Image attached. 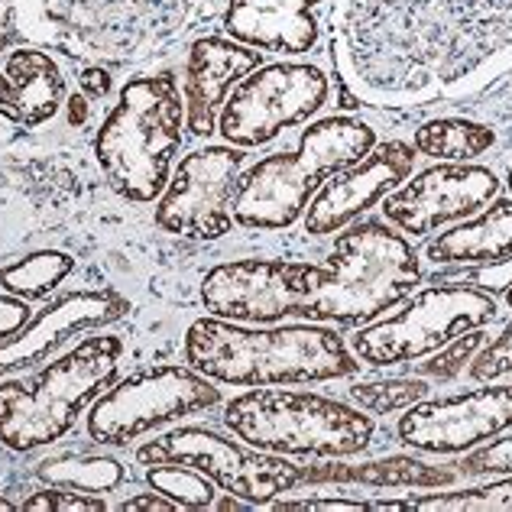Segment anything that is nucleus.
Returning <instances> with one entry per match:
<instances>
[{
    "label": "nucleus",
    "instance_id": "1",
    "mask_svg": "<svg viewBox=\"0 0 512 512\" xmlns=\"http://www.w3.org/2000/svg\"><path fill=\"white\" fill-rule=\"evenodd\" d=\"M185 363L208 380L227 386H289L325 383L360 370L334 328L279 325L244 328L227 318H198L185 331Z\"/></svg>",
    "mask_w": 512,
    "mask_h": 512
},
{
    "label": "nucleus",
    "instance_id": "2",
    "mask_svg": "<svg viewBox=\"0 0 512 512\" xmlns=\"http://www.w3.org/2000/svg\"><path fill=\"white\" fill-rule=\"evenodd\" d=\"M376 146V130L357 117H325L308 127L295 150L250 166L234 188V221L250 231H286L334 172L360 163Z\"/></svg>",
    "mask_w": 512,
    "mask_h": 512
},
{
    "label": "nucleus",
    "instance_id": "3",
    "mask_svg": "<svg viewBox=\"0 0 512 512\" xmlns=\"http://www.w3.org/2000/svg\"><path fill=\"white\" fill-rule=\"evenodd\" d=\"M419 279V253L406 237L386 221H354L338 231L328 263L321 266L318 286L299 318L315 325L331 321L344 328L367 325L409 299Z\"/></svg>",
    "mask_w": 512,
    "mask_h": 512
},
{
    "label": "nucleus",
    "instance_id": "4",
    "mask_svg": "<svg viewBox=\"0 0 512 512\" xmlns=\"http://www.w3.org/2000/svg\"><path fill=\"white\" fill-rule=\"evenodd\" d=\"M185 98L169 72L133 78L104 117L94 156L107 185L133 205H150L169 185L172 156L182 146Z\"/></svg>",
    "mask_w": 512,
    "mask_h": 512
},
{
    "label": "nucleus",
    "instance_id": "5",
    "mask_svg": "<svg viewBox=\"0 0 512 512\" xmlns=\"http://www.w3.org/2000/svg\"><path fill=\"white\" fill-rule=\"evenodd\" d=\"M120 357L117 334H94L33 380L0 383V441L10 451H36L69 435L88 402L114 383Z\"/></svg>",
    "mask_w": 512,
    "mask_h": 512
},
{
    "label": "nucleus",
    "instance_id": "6",
    "mask_svg": "<svg viewBox=\"0 0 512 512\" xmlns=\"http://www.w3.org/2000/svg\"><path fill=\"white\" fill-rule=\"evenodd\" d=\"M224 425L244 444L269 454L350 457L370 448L373 419L308 389L253 386L224 406Z\"/></svg>",
    "mask_w": 512,
    "mask_h": 512
},
{
    "label": "nucleus",
    "instance_id": "7",
    "mask_svg": "<svg viewBox=\"0 0 512 512\" xmlns=\"http://www.w3.org/2000/svg\"><path fill=\"white\" fill-rule=\"evenodd\" d=\"M496 299L470 286H428L402 312L354 334V357L367 367H402L431 357L457 334L496 321Z\"/></svg>",
    "mask_w": 512,
    "mask_h": 512
},
{
    "label": "nucleus",
    "instance_id": "8",
    "mask_svg": "<svg viewBox=\"0 0 512 512\" xmlns=\"http://www.w3.org/2000/svg\"><path fill=\"white\" fill-rule=\"evenodd\" d=\"M218 402L221 393L208 376H201L192 367L166 363V367L133 373L124 383H117L94 399L88 415V435L107 444V448H124L146 431L208 412Z\"/></svg>",
    "mask_w": 512,
    "mask_h": 512
},
{
    "label": "nucleus",
    "instance_id": "9",
    "mask_svg": "<svg viewBox=\"0 0 512 512\" xmlns=\"http://www.w3.org/2000/svg\"><path fill=\"white\" fill-rule=\"evenodd\" d=\"M328 94V75L312 62L263 65L234 85L218 114V130L231 146L253 150L276 140L282 130L315 117L325 107Z\"/></svg>",
    "mask_w": 512,
    "mask_h": 512
},
{
    "label": "nucleus",
    "instance_id": "10",
    "mask_svg": "<svg viewBox=\"0 0 512 512\" xmlns=\"http://www.w3.org/2000/svg\"><path fill=\"white\" fill-rule=\"evenodd\" d=\"M143 464H185L211 477L221 490L250 506H263L276 500L279 493H289L305 480V467L286 461L282 454L244 448L237 441L221 438L208 428H175L163 438L146 441L137 451Z\"/></svg>",
    "mask_w": 512,
    "mask_h": 512
},
{
    "label": "nucleus",
    "instance_id": "11",
    "mask_svg": "<svg viewBox=\"0 0 512 512\" xmlns=\"http://www.w3.org/2000/svg\"><path fill=\"white\" fill-rule=\"evenodd\" d=\"M321 279L318 263L299 260H231L201 282V305L214 318L240 325H276L299 318Z\"/></svg>",
    "mask_w": 512,
    "mask_h": 512
},
{
    "label": "nucleus",
    "instance_id": "12",
    "mask_svg": "<svg viewBox=\"0 0 512 512\" xmlns=\"http://www.w3.org/2000/svg\"><path fill=\"white\" fill-rule=\"evenodd\" d=\"M244 159V150L231 143L188 153L159 195L153 214L159 231L185 240H221L231 234L234 188Z\"/></svg>",
    "mask_w": 512,
    "mask_h": 512
},
{
    "label": "nucleus",
    "instance_id": "13",
    "mask_svg": "<svg viewBox=\"0 0 512 512\" xmlns=\"http://www.w3.org/2000/svg\"><path fill=\"white\" fill-rule=\"evenodd\" d=\"M512 428V383L422 399L396 425L399 444L425 454H464Z\"/></svg>",
    "mask_w": 512,
    "mask_h": 512
},
{
    "label": "nucleus",
    "instance_id": "14",
    "mask_svg": "<svg viewBox=\"0 0 512 512\" xmlns=\"http://www.w3.org/2000/svg\"><path fill=\"white\" fill-rule=\"evenodd\" d=\"M500 195V179L487 166L444 163L415 175L412 182L393 188L380 211L409 237H428L451 221H467Z\"/></svg>",
    "mask_w": 512,
    "mask_h": 512
},
{
    "label": "nucleus",
    "instance_id": "15",
    "mask_svg": "<svg viewBox=\"0 0 512 512\" xmlns=\"http://www.w3.org/2000/svg\"><path fill=\"white\" fill-rule=\"evenodd\" d=\"M415 166V146L406 140H386L383 146H373L370 156L360 163L334 172L331 179L315 192V198L305 208V234L328 237L354 224L360 214H367L373 205L399 188V182L409 179Z\"/></svg>",
    "mask_w": 512,
    "mask_h": 512
},
{
    "label": "nucleus",
    "instance_id": "16",
    "mask_svg": "<svg viewBox=\"0 0 512 512\" xmlns=\"http://www.w3.org/2000/svg\"><path fill=\"white\" fill-rule=\"evenodd\" d=\"M263 65V52L250 49L237 39L205 36L188 49L185 65V120L192 137H211L218 130V111L240 78H247Z\"/></svg>",
    "mask_w": 512,
    "mask_h": 512
},
{
    "label": "nucleus",
    "instance_id": "17",
    "mask_svg": "<svg viewBox=\"0 0 512 512\" xmlns=\"http://www.w3.org/2000/svg\"><path fill=\"white\" fill-rule=\"evenodd\" d=\"M328 0H227L224 30L260 52L302 56L318 43V7Z\"/></svg>",
    "mask_w": 512,
    "mask_h": 512
},
{
    "label": "nucleus",
    "instance_id": "18",
    "mask_svg": "<svg viewBox=\"0 0 512 512\" xmlns=\"http://www.w3.org/2000/svg\"><path fill=\"white\" fill-rule=\"evenodd\" d=\"M65 98V78L52 56L39 49L10 52L0 75V117L20 127H39L56 117Z\"/></svg>",
    "mask_w": 512,
    "mask_h": 512
},
{
    "label": "nucleus",
    "instance_id": "19",
    "mask_svg": "<svg viewBox=\"0 0 512 512\" xmlns=\"http://www.w3.org/2000/svg\"><path fill=\"white\" fill-rule=\"evenodd\" d=\"M111 305L117 302L111 295H101V292H78V295H69V299H59L36 321H30L20 334L0 341V373L33 367L39 357H46L52 347L65 341V334L98 325L101 318L114 315V312H107Z\"/></svg>",
    "mask_w": 512,
    "mask_h": 512
},
{
    "label": "nucleus",
    "instance_id": "20",
    "mask_svg": "<svg viewBox=\"0 0 512 512\" xmlns=\"http://www.w3.org/2000/svg\"><path fill=\"white\" fill-rule=\"evenodd\" d=\"M435 266H503L512 263V198H493L474 218L438 234L425 247Z\"/></svg>",
    "mask_w": 512,
    "mask_h": 512
},
{
    "label": "nucleus",
    "instance_id": "21",
    "mask_svg": "<svg viewBox=\"0 0 512 512\" xmlns=\"http://www.w3.org/2000/svg\"><path fill=\"white\" fill-rule=\"evenodd\" d=\"M305 480L370 483V487H448V483H454V470L428 467L422 461H412V457H389V461H370V464H321L315 470L305 467Z\"/></svg>",
    "mask_w": 512,
    "mask_h": 512
},
{
    "label": "nucleus",
    "instance_id": "22",
    "mask_svg": "<svg viewBox=\"0 0 512 512\" xmlns=\"http://www.w3.org/2000/svg\"><path fill=\"white\" fill-rule=\"evenodd\" d=\"M415 153L444 159V163H470L496 146V133L487 124L467 117H438L428 120L412 137Z\"/></svg>",
    "mask_w": 512,
    "mask_h": 512
},
{
    "label": "nucleus",
    "instance_id": "23",
    "mask_svg": "<svg viewBox=\"0 0 512 512\" xmlns=\"http://www.w3.org/2000/svg\"><path fill=\"white\" fill-rule=\"evenodd\" d=\"M75 269V260L69 253H56V250H39L26 260H17L0 269V286L10 295H20V299H46V295L59 286V282Z\"/></svg>",
    "mask_w": 512,
    "mask_h": 512
},
{
    "label": "nucleus",
    "instance_id": "24",
    "mask_svg": "<svg viewBox=\"0 0 512 512\" xmlns=\"http://www.w3.org/2000/svg\"><path fill=\"white\" fill-rule=\"evenodd\" d=\"M39 477L49 487H69L82 493H107L124 483V467L114 457H56L39 464Z\"/></svg>",
    "mask_w": 512,
    "mask_h": 512
},
{
    "label": "nucleus",
    "instance_id": "25",
    "mask_svg": "<svg viewBox=\"0 0 512 512\" xmlns=\"http://www.w3.org/2000/svg\"><path fill=\"white\" fill-rule=\"evenodd\" d=\"M146 483H150L156 493L169 496L179 509L214 506V480L195 467L159 461V464H150V470H146Z\"/></svg>",
    "mask_w": 512,
    "mask_h": 512
},
{
    "label": "nucleus",
    "instance_id": "26",
    "mask_svg": "<svg viewBox=\"0 0 512 512\" xmlns=\"http://www.w3.org/2000/svg\"><path fill=\"white\" fill-rule=\"evenodd\" d=\"M428 393H431V386L425 380H419V376H409V380H380V383L350 386V399L373 415L402 412V409L415 406V402L428 399Z\"/></svg>",
    "mask_w": 512,
    "mask_h": 512
},
{
    "label": "nucleus",
    "instance_id": "27",
    "mask_svg": "<svg viewBox=\"0 0 512 512\" xmlns=\"http://www.w3.org/2000/svg\"><path fill=\"white\" fill-rule=\"evenodd\" d=\"M490 341V334L487 328H474V331H464V334H457L454 341H448L444 347H438L435 354H431V360L425 363H415L412 373L415 376H428V380H454L457 373H464V367L470 360H474V354Z\"/></svg>",
    "mask_w": 512,
    "mask_h": 512
},
{
    "label": "nucleus",
    "instance_id": "28",
    "mask_svg": "<svg viewBox=\"0 0 512 512\" xmlns=\"http://www.w3.org/2000/svg\"><path fill=\"white\" fill-rule=\"evenodd\" d=\"M412 509H512V474L506 480L487 483V487L422 496V500H412Z\"/></svg>",
    "mask_w": 512,
    "mask_h": 512
},
{
    "label": "nucleus",
    "instance_id": "29",
    "mask_svg": "<svg viewBox=\"0 0 512 512\" xmlns=\"http://www.w3.org/2000/svg\"><path fill=\"white\" fill-rule=\"evenodd\" d=\"M23 509L26 512H101L107 506L101 496L69 490V487H49L33 493L30 500H23Z\"/></svg>",
    "mask_w": 512,
    "mask_h": 512
},
{
    "label": "nucleus",
    "instance_id": "30",
    "mask_svg": "<svg viewBox=\"0 0 512 512\" xmlns=\"http://www.w3.org/2000/svg\"><path fill=\"white\" fill-rule=\"evenodd\" d=\"M464 477H509L512 474V435L483 444V448L470 451L461 464H454Z\"/></svg>",
    "mask_w": 512,
    "mask_h": 512
},
{
    "label": "nucleus",
    "instance_id": "31",
    "mask_svg": "<svg viewBox=\"0 0 512 512\" xmlns=\"http://www.w3.org/2000/svg\"><path fill=\"white\" fill-rule=\"evenodd\" d=\"M512 373V325H506L493 341L480 347V354L470 363V376L477 383H490L500 380V376Z\"/></svg>",
    "mask_w": 512,
    "mask_h": 512
},
{
    "label": "nucleus",
    "instance_id": "32",
    "mask_svg": "<svg viewBox=\"0 0 512 512\" xmlns=\"http://www.w3.org/2000/svg\"><path fill=\"white\" fill-rule=\"evenodd\" d=\"M33 321V308L26 305V299L20 295H0V341L13 338V334H20L26 325Z\"/></svg>",
    "mask_w": 512,
    "mask_h": 512
},
{
    "label": "nucleus",
    "instance_id": "33",
    "mask_svg": "<svg viewBox=\"0 0 512 512\" xmlns=\"http://www.w3.org/2000/svg\"><path fill=\"white\" fill-rule=\"evenodd\" d=\"M276 509H370L363 500H344V496H325V500H282Z\"/></svg>",
    "mask_w": 512,
    "mask_h": 512
},
{
    "label": "nucleus",
    "instance_id": "34",
    "mask_svg": "<svg viewBox=\"0 0 512 512\" xmlns=\"http://www.w3.org/2000/svg\"><path fill=\"white\" fill-rule=\"evenodd\" d=\"M120 509L124 512H137V509H156V512H175L179 506H175L169 496H163V493H140V496H130V500H124L120 503Z\"/></svg>",
    "mask_w": 512,
    "mask_h": 512
},
{
    "label": "nucleus",
    "instance_id": "35",
    "mask_svg": "<svg viewBox=\"0 0 512 512\" xmlns=\"http://www.w3.org/2000/svg\"><path fill=\"white\" fill-rule=\"evenodd\" d=\"M82 91L88 98H104L107 91H111V75L104 69H85L82 72Z\"/></svg>",
    "mask_w": 512,
    "mask_h": 512
},
{
    "label": "nucleus",
    "instance_id": "36",
    "mask_svg": "<svg viewBox=\"0 0 512 512\" xmlns=\"http://www.w3.org/2000/svg\"><path fill=\"white\" fill-rule=\"evenodd\" d=\"M88 120V101H85V94H72L69 98V124L72 127H82Z\"/></svg>",
    "mask_w": 512,
    "mask_h": 512
},
{
    "label": "nucleus",
    "instance_id": "37",
    "mask_svg": "<svg viewBox=\"0 0 512 512\" xmlns=\"http://www.w3.org/2000/svg\"><path fill=\"white\" fill-rule=\"evenodd\" d=\"M13 509H17V506H13L10 500H4V496H0V512H13Z\"/></svg>",
    "mask_w": 512,
    "mask_h": 512
},
{
    "label": "nucleus",
    "instance_id": "38",
    "mask_svg": "<svg viewBox=\"0 0 512 512\" xmlns=\"http://www.w3.org/2000/svg\"><path fill=\"white\" fill-rule=\"evenodd\" d=\"M506 185H509V195H512V166H509V172H506Z\"/></svg>",
    "mask_w": 512,
    "mask_h": 512
},
{
    "label": "nucleus",
    "instance_id": "39",
    "mask_svg": "<svg viewBox=\"0 0 512 512\" xmlns=\"http://www.w3.org/2000/svg\"><path fill=\"white\" fill-rule=\"evenodd\" d=\"M506 302H509V308H512V282H509V289H506Z\"/></svg>",
    "mask_w": 512,
    "mask_h": 512
}]
</instances>
